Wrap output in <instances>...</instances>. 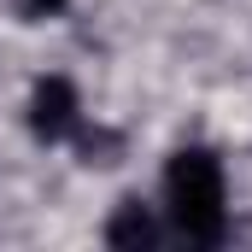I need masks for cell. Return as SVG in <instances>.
I'll use <instances>...</instances> for the list:
<instances>
[{"mask_svg":"<svg viewBox=\"0 0 252 252\" xmlns=\"http://www.w3.org/2000/svg\"><path fill=\"white\" fill-rule=\"evenodd\" d=\"M18 6H24L30 18H59V12L70 6V0H18Z\"/></svg>","mask_w":252,"mask_h":252,"instance_id":"277c9868","label":"cell"},{"mask_svg":"<svg viewBox=\"0 0 252 252\" xmlns=\"http://www.w3.org/2000/svg\"><path fill=\"white\" fill-rule=\"evenodd\" d=\"M76 124H82V100H76L70 76H41L30 94V129L41 141H64V135H76Z\"/></svg>","mask_w":252,"mask_h":252,"instance_id":"7a4b0ae2","label":"cell"},{"mask_svg":"<svg viewBox=\"0 0 252 252\" xmlns=\"http://www.w3.org/2000/svg\"><path fill=\"white\" fill-rule=\"evenodd\" d=\"M106 241H112V247H153V241H158V223H153V211H147L141 199H124V205L112 211V223H106Z\"/></svg>","mask_w":252,"mask_h":252,"instance_id":"3957f363","label":"cell"},{"mask_svg":"<svg viewBox=\"0 0 252 252\" xmlns=\"http://www.w3.org/2000/svg\"><path fill=\"white\" fill-rule=\"evenodd\" d=\"M164 211L193 247H217L229 235V182H223L217 153H205V147L170 153V164H164Z\"/></svg>","mask_w":252,"mask_h":252,"instance_id":"6da1fadb","label":"cell"}]
</instances>
